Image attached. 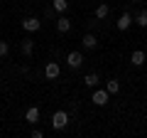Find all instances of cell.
I'll list each match as a JSON object with an SVG mask.
<instances>
[{
    "label": "cell",
    "mask_w": 147,
    "mask_h": 138,
    "mask_svg": "<svg viewBox=\"0 0 147 138\" xmlns=\"http://www.w3.org/2000/svg\"><path fill=\"white\" fill-rule=\"evenodd\" d=\"M135 25L137 27H147V10H140L135 15Z\"/></svg>",
    "instance_id": "cell-15"
},
{
    "label": "cell",
    "mask_w": 147,
    "mask_h": 138,
    "mask_svg": "<svg viewBox=\"0 0 147 138\" xmlns=\"http://www.w3.org/2000/svg\"><path fill=\"white\" fill-rule=\"evenodd\" d=\"M42 136H44V133L39 131V128H34V131H32V138H42Z\"/></svg>",
    "instance_id": "cell-18"
},
{
    "label": "cell",
    "mask_w": 147,
    "mask_h": 138,
    "mask_svg": "<svg viewBox=\"0 0 147 138\" xmlns=\"http://www.w3.org/2000/svg\"><path fill=\"white\" fill-rule=\"evenodd\" d=\"M108 12H110L108 3H100V5L96 8V17H98V20H105V17H108Z\"/></svg>",
    "instance_id": "cell-13"
},
{
    "label": "cell",
    "mask_w": 147,
    "mask_h": 138,
    "mask_svg": "<svg viewBox=\"0 0 147 138\" xmlns=\"http://www.w3.org/2000/svg\"><path fill=\"white\" fill-rule=\"evenodd\" d=\"M91 101H93L96 106H105V104L110 101V94H108L105 89H96V91H93V99H91Z\"/></svg>",
    "instance_id": "cell-4"
},
{
    "label": "cell",
    "mask_w": 147,
    "mask_h": 138,
    "mask_svg": "<svg viewBox=\"0 0 147 138\" xmlns=\"http://www.w3.org/2000/svg\"><path fill=\"white\" fill-rule=\"evenodd\" d=\"M57 30L61 32V35H64V32H69V30H71V20H69L66 15H61V17L57 20Z\"/></svg>",
    "instance_id": "cell-12"
},
{
    "label": "cell",
    "mask_w": 147,
    "mask_h": 138,
    "mask_svg": "<svg viewBox=\"0 0 147 138\" xmlns=\"http://www.w3.org/2000/svg\"><path fill=\"white\" fill-rule=\"evenodd\" d=\"M105 91H108L110 96H113V94H118V91H120V81H118V79H110L108 84H105Z\"/></svg>",
    "instance_id": "cell-14"
},
{
    "label": "cell",
    "mask_w": 147,
    "mask_h": 138,
    "mask_svg": "<svg viewBox=\"0 0 147 138\" xmlns=\"http://www.w3.org/2000/svg\"><path fill=\"white\" fill-rule=\"evenodd\" d=\"M130 3H140V0H130Z\"/></svg>",
    "instance_id": "cell-19"
},
{
    "label": "cell",
    "mask_w": 147,
    "mask_h": 138,
    "mask_svg": "<svg viewBox=\"0 0 147 138\" xmlns=\"http://www.w3.org/2000/svg\"><path fill=\"white\" fill-rule=\"evenodd\" d=\"M115 25H118V30H120V32H125L127 27L132 25V15H130V12H123V15L118 17V22H115Z\"/></svg>",
    "instance_id": "cell-6"
},
{
    "label": "cell",
    "mask_w": 147,
    "mask_h": 138,
    "mask_svg": "<svg viewBox=\"0 0 147 138\" xmlns=\"http://www.w3.org/2000/svg\"><path fill=\"white\" fill-rule=\"evenodd\" d=\"M52 5H54V10H57V12H66L69 10V0H54Z\"/></svg>",
    "instance_id": "cell-16"
},
{
    "label": "cell",
    "mask_w": 147,
    "mask_h": 138,
    "mask_svg": "<svg viewBox=\"0 0 147 138\" xmlns=\"http://www.w3.org/2000/svg\"><path fill=\"white\" fill-rule=\"evenodd\" d=\"M81 44H84V49H96L98 47V40H96V35H84V37H81Z\"/></svg>",
    "instance_id": "cell-8"
},
{
    "label": "cell",
    "mask_w": 147,
    "mask_h": 138,
    "mask_svg": "<svg viewBox=\"0 0 147 138\" xmlns=\"http://www.w3.org/2000/svg\"><path fill=\"white\" fill-rule=\"evenodd\" d=\"M39 27H42V22L37 20V17H25V20H22V30L25 32H37Z\"/></svg>",
    "instance_id": "cell-5"
},
{
    "label": "cell",
    "mask_w": 147,
    "mask_h": 138,
    "mask_svg": "<svg viewBox=\"0 0 147 138\" xmlns=\"http://www.w3.org/2000/svg\"><path fill=\"white\" fill-rule=\"evenodd\" d=\"M66 123H69V113L66 111H54L52 113V128H54V131L66 128Z\"/></svg>",
    "instance_id": "cell-1"
},
{
    "label": "cell",
    "mask_w": 147,
    "mask_h": 138,
    "mask_svg": "<svg viewBox=\"0 0 147 138\" xmlns=\"http://www.w3.org/2000/svg\"><path fill=\"white\" fill-rule=\"evenodd\" d=\"M7 52H10V44L0 40V59H3V57H7Z\"/></svg>",
    "instance_id": "cell-17"
},
{
    "label": "cell",
    "mask_w": 147,
    "mask_h": 138,
    "mask_svg": "<svg viewBox=\"0 0 147 138\" xmlns=\"http://www.w3.org/2000/svg\"><path fill=\"white\" fill-rule=\"evenodd\" d=\"M66 64H69L71 69H81V64H84V54L76 52V49L69 52V54H66Z\"/></svg>",
    "instance_id": "cell-3"
},
{
    "label": "cell",
    "mask_w": 147,
    "mask_h": 138,
    "mask_svg": "<svg viewBox=\"0 0 147 138\" xmlns=\"http://www.w3.org/2000/svg\"><path fill=\"white\" fill-rule=\"evenodd\" d=\"M25 121L34 126V123L39 121V109H37V106H30V109H27V111H25Z\"/></svg>",
    "instance_id": "cell-7"
},
{
    "label": "cell",
    "mask_w": 147,
    "mask_h": 138,
    "mask_svg": "<svg viewBox=\"0 0 147 138\" xmlns=\"http://www.w3.org/2000/svg\"><path fill=\"white\" fill-rule=\"evenodd\" d=\"M98 81H100V77L96 74V72H91V74L84 77V84L88 86V89H96V86H98Z\"/></svg>",
    "instance_id": "cell-11"
},
{
    "label": "cell",
    "mask_w": 147,
    "mask_h": 138,
    "mask_svg": "<svg viewBox=\"0 0 147 138\" xmlns=\"http://www.w3.org/2000/svg\"><path fill=\"white\" fill-rule=\"evenodd\" d=\"M145 59H147V54L142 52V49H135V52H132V57H130V62H132V67H142V64H145Z\"/></svg>",
    "instance_id": "cell-9"
},
{
    "label": "cell",
    "mask_w": 147,
    "mask_h": 138,
    "mask_svg": "<svg viewBox=\"0 0 147 138\" xmlns=\"http://www.w3.org/2000/svg\"><path fill=\"white\" fill-rule=\"evenodd\" d=\"M59 74H61V67H59L57 62H47V67H44V77H47L49 81L59 79Z\"/></svg>",
    "instance_id": "cell-2"
},
{
    "label": "cell",
    "mask_w": 147,
    "mask_h": 138,
    "mask_svg": "<svg viewBox=\"0 0 147 138\" xmlns=\"http://www.w3.org/2000/svg\"><path fill=\"white\" fill-rule=\"evenodd\" d=\"M20 49H22L25 57H32V52H34V42H32L30 37H25V40H22V44H20Z\"/></svg>",
    "instance_id": "cell-10"
}]
</instances>
